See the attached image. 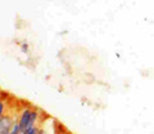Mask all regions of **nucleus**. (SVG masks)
I'll use <instances>...</instances> for the list:
<instances>
[{
	"label": "nucleus",
	"mask_w": 154,
	"mask_h": 134,
	"mask_svg": "<svg viewBox=\"0 0 154 134\" xmlns=\"http://www.w3.org/2000/svg\"><path fill=\"white\" fill-rule=\"evenodd\" d=\"M38 119H40V112H38V110L25 108L18 117V124H19L21 133L23 134L30 126H33Z\"/></svg>",
	"instance_id": "obj_1"
},
{
	"label": "nucleus",
	"mask_w": 154,
	"mask_h": 134,
	"mask_svg": "<svg viewBox=\"0 0 154 134\" xmlns=\"http://www.w3.org/2000/svg\"><path fill=\"white\" fill-rule=\"evenodd\" d=\"M16 121L14 119L11 117V115H5V116H2L0 119V134H9L11 133V129L13 126V123Z\"/></svg>",
	"instance_id": "obj_2"
},
{
	"label": "nucleus",
	"mask_w": 154,
	"mask_h": 134,
	"mask_svg": "<svg viewBox=\"0 0 154 134\" xmlns=\"http://www.w3.org/2000/svg\"><path fill=\"white\" fill-rule=\"evenodd\" d=\"M9 134H22L21 133V129H19V124H18V120H16L13 123V126L11 129V133Z\"/></svg>",
	"instance_id": "obj_3"
},
{
	"label": "nucleus",
	"mask_w": 154,
	"mask_h": 134,
	"mask_svg": "<svg viewBox=\"0 0 154 134\" xmlns=\"http://www.w3.org/2000/svg\"><path fill=\"white\" fill-rule=\"evenodd\" d=\"M37 129H38V126H36V125L30 126V128H28L23 134H37Z\"/></svg>",
	"instance_id": "obj_4"
},
{
	"label": "nucleus",
	"mask_w": 154,
	"mask_h": 134,
	"mask_svg": "<svg viewBox=\"0 0 154 134\" xmlns=\"http://www.w3.org/2000/svg\"><path fill=\"white\" fill-rule=\"evenodd\" d=\"M4 110H5V103H4V101H0V119L4 113Z\"/></svg>",
	"instance_id": "obj_5"
},
{
	"label": "nucleus",
	"mask_w": 154,
	"mask_h": 134,
	"mask_svg": "<svg viewBox=\"0 0 154 134\" xmlns=\"http://www.w3.org/2000/svg\"><path fill=\"white\" fill-rule=\"evenodd\" d=\"M21 49L23 53H28V50H30V48H28V44L27 43H23V44L21 45Z\"/></svg>",
	"instance_id": "obj_6"
},
{
	"label": "nucleus",
	"mask_w": 154,
	"mask_h": 134,
	"mask_svg": "<svg viewBox=\"0 0 154 134\" xmlns=\"http://www.w3.org/2000/svg\"><path fill=\"white\" fill-rule=\"evenodd\" d=\"M64 134H71V133H67V132H66V133H64Z\"/></svg>",
	"instance_id": "obj_7"
}]
</instances>
